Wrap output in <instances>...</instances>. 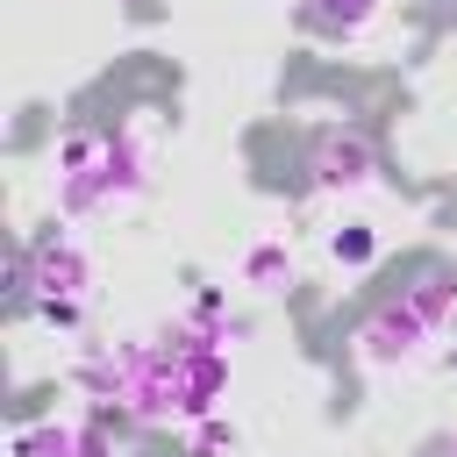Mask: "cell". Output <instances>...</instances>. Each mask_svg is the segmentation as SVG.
Returning a JSON list of instances; mask_svg holds the SVG:
<instances>
[{"label": "cell", "instance_id": "7", "mask_svg": "<svg viewBox=\"0 0 457 457\" xmlns=\"http://www.w3.org/2000/svg\"><path fill=\"white\" fill-rule=\"evenodd\" d=\"M14 457H107L100 428H79V421H36L14 436Z\"/></svg>", "mask_w": 457, "mask_h": 457}, {"label": "cell", "instance_id": "3", "mask_svg": "<svg viewBox=\"0 0 457 457\" xmlns=\"http://www.w3.org/2000/svg\"><path fill=\"white\" fill-rule=\"evenodd\" d=\"M428 343H436V328L414 314V300H407V293H393L386 307H371V314L357 321L350 357H357L364 371H407V364H414Z\"/></svg>", "mask_w": 457, "mask_h": 457}, {"label": "cell", "instance_id": "11", "mask_svg": "<svg viewBox=\"0 0 457 457\" xmlns=\"http://www.w3.org/2000/svg\"><path fill=\"white\" fill-rule=\"evenodd\" d=\"M29 314H36L43 328H64V336H71V328H86V300H36Z\"/></svg>", "mask_w": 457, "mask_h": 457}, {"label": "cell", "instance_id": "2", "mask_svg": "<svg viewBox=\"0 0 457 457\" xmlns=\"http://www.w3.org/2000/svg\"><path fill=\"white\" fill-rule=\"evenodd\" d=\"M300 171L314 193H364V186H378V150L357 121H321L300 150Z\"/></svg>", "mask_w": 457, "mask_h": 457}, {"label": "cell", "instance_id": "9", "mask_svg": "<svg viewBox=\"0 0 457 457\" xmlns=\"http://www.w3.org/2000/svg\"><path fill=\"white\" fill-rule=\"evenodd\" d=\"M328 257H336L343 271L378 264V236H371V221H336V228H328Z\"/></svg>", "mask_w": 457, "mask_h": 457}, {"label": "cell", "instance_id": "12", "mask_svg": "<svg viewBox=\"0 0 457 457\" xmlns=\"http://www.w3.org/2000/svg\"><path fill=\"white\" fill-rule=\"evenodd\" d=\"M450 457H457V443H450Z\"/></svg>", "mask_w": 457, "mask_h": 457}, {"label": "cell", "instance_id": "4", "mask_svg": "<svg viewBox=\"0 0 457 457\" xmlns=\"http://www.w3.org/2000/svg\"><path fill=\"white\" fill-rule=\"evenodd\" d=\"M100 186H107V207L150 193V136H143V121H121V129L100 136Z\"/></svg>", "mask_w": 457, "mask_h": 457}, {"label": "cell", "instance_id": "5", "mask_svg": "<svg viewBox=\"0 0 457 457\" xmlns=\"http://www.w3.org/2000/svg\"><path fill=\"white\" fill-rule=\"evenodd\" d=\"M236 278H243L250 293L278 300V293H293V286H300V257H293V243H286L278 228H264V236H250V243L236 250Z\"/></svg>", "mask_w": 457, "mask_h": 457}, {"label": "cell", "instance_id": "6", "mask_svg": "<svg viewBox=\"0 0 457 457\" xmlns=\"http://www.w3.org/2000/svg\"><path fill=\"white\" fill-rule=\"evenodd\" d=\"M378 14H386V0H300V21L328 43H364L378 29Z\"/></svg>", "mask_w": 457, "mask_h": 457}, {"label": "cell", "instance_id": "1", "mask_svg": "<svg viewBox=\"0 0 457 457\" xmlns=\"http://www.w3.org/2000/svg\"><path fill=\"white\" fill-rule=\"evenodd\" d=\"M86 286H93V257L79 250L71 221H50V228H36L21 243L14 278H7V300H14V314H29L36 300H86Z\"/></svg>", "mask_w": 457, "mask_h": 457}, {"label": "cell", "instance_id": "10", "mask_svg": "<svg viewBox=\"0 0 457 457\" xmlns=\"http://www.w3.org/2000/svg\"><path fill=\"white\" fill-rule=\"evenodd\" d=\"M186 428H193V457H221V450L243 443V428L221 421V414H200V421H186Z\"/></svg>", "mask_w": 457, "mask_h": 457}, {"label": "cell", "instance_id": "8", "mask_svg": "<svg viewBox=\"0 0 457 457\" xmlns=\"http://www.w3.org/2000/svg\"><path fill=\"white\" fill-rule=\"evenodd\" d=\"M407 300H414V314L436 328V336H450L457 328V271L450 264H421L414 271V286H400Z\"/></svg>", "mask_w": 457, "mask_h": 457}]
</instances>
